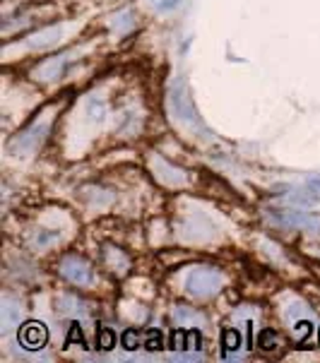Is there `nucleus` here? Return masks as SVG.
<instances>
[{
	"mask_svg": "<svg viewBox=\"0 0 320 363\" xmlns=\"http://www.w3.org/2000/svg\"><path fill=\"white\" fill-rule=\"evenodd\" d=\"M48 130H51L48 123H34V125H29L27 130L17 133V138H12L10 152H15V155H29V152L39 150V145L46 140Z\"/></svg>",
	"mask_w": 320,
	"mask_h": 363,
	"instance_id": "nucleus-1",
	"label": "nucleus"
},
{
	"mask_svg": "<svg viewBox=\"0 0 320 363\" xmlns=\"http://www.w3.org/2000/svg\"><path fill=\"white\" fill-rule=\"evenodd\" d=\"M270 217L282 226H292V229H306V231H320V219L313 217L311 212H301V209H270Z\"/></svg>",
	"mask_w": 320,
	"mask_h": 363,
	"instance_id": "nucleus-2",
	"label": "nucleus"
},
{
	"mask_svg": "<svg viewBox=\"0 0 320 363\" xmlns=\"http://www.w3.org/2000/svg\"><path fill=\"white\" fill-rule=\"evenodd\" d=\"M171 106H174V113L181 121L198 123V111L193 106V99H190V94H188L186 82H181V79L171 87Z\"/></svg>",
	"mask_w": 320,
	"mask_h": 363,
	"instance_id": "nucleus-3",
	"label": "nucleus"
},
{
	"mask_svg": "<svg viewBox=\"0 0 320 363\" xmlns=\"http://www.w3.org/2000/svg\"><path fill=\"white\" fill-rule=\"evenodd\" d=\"M219 286H221V277L217 272H212V269H195L186 281V289L193 296H210Z\"/></svg>",
	"mask_w": 320,
	"mask_h": 363,
	"instance_id": "nucleus-4",
	"label": "nucleus"
},
{
	"mask_svg": "<svg viewBox=\"0 0 320 363\" xmlns=\"http://www.w3.org/2000/svg\"><path fill=\"white\" fill-rule=\"evenodd\" d=\"M67 65H70V53L51 55V58L41 60V63L34 67V79H41V82H53V79H60L65 75Z\"/></svg>",
	"mask_w": 320,
	"mask_h": 363,
	"instance_id": "nucleus-5",
	"label": "nucleus"
},
{
	"mask_svg": "<svg viewBox=\"0 0 320 363\" xmlns=\"http://www.w3.org/2000/svg\"><path fill=\"white\" fill-rule=\"evenodd\" d=\"M60 274H63L65 279H70L72 284H79V286L92 284V279H94V272H92L89 264L84 262L82 257H75V255L65 257V260L60 262Z\"/></svg>",
	"mask_w": 320,
	"mask_h": 363,
	"instance_id": "nucleus-6",
	"label": "nucleus"
},
{
	"mask_svg": "<svg viewBox=\"0 0 320 363\" xmlns=\"http://www.w3.org/2000/svg\"><path fill=\"white\" fill-rule=\"evenodd\" d=\"M20 342L24 349L29 352H36V349H44L48 342V330L44 323H36V320H29V323L22 325L20 330Z\"/></svg>",
	"mask_w": 320,
	"mask_h": 363,
	"instance_id": "nucleus-7",
	"label": "nucleus"
},
{
	"mask_svg": "<svg viewBox=\"0 0 320 363\" xmlns=\"http://www.w3.org/2000/svg\"><path fill=\"white\" fill-rule=\"evenodd\" d=\"M171 349H200V332L198 330H176L171 332Z\"/></svg>",
	"mask_w": 320,
	"mask_h": 363,
	"instance_id": "nucleus-8",
	"label": "nucleus"
},
{
	"mask_svg": "<svg viewBox=\"0 0 320 363\" xmlns=\"http://www.w3.org/2000/svg\"><path fill=\"white\" fill-rule=\"evenodd\" d=\"M221 347H224V356L238 352V349H241V335H238L236 330L226 328L224 332H221Z\"/></svg>",
	"mask_w": 320,
	"mask_h": 363,
	"instance_id": "nucleus-9",
	"label": "nucleus"
},
{
	"mask_svg": "<svg viewBox=\"0 0 320 363\" xmlns=\"http://www.w3.org/2000/svg\"><path fill=\"white\" fill-rule=\"evenodd\" d=\"M96 347L101 352H111L116 347V332L109 328H99V332H96Z\"/></svg>",
	"mask_w": 320,
	"mask_h": 363,
	"instance_id": "nucleus-10",
	"label": "nucleus"
},
{
	"mask_svg": "<svg viewBox=\"0 0 320 363\" xmlns=\"http://www.w3.org/2000/svg\"><path fill=\"white\" fill-rule=\"evenodd\" d=\"M87 116L92 121H96V123H101L104 121V116H106V104H104L101 99H92L87 101Z\"/></svg>",
	"mask_w": 320,
	"mask_h": 363,
	"instance_id": "nucleus-11",
	"label": "nucleus"
},
{
	"mask_svg": "<svg viewBox=\"0 0 320 363\" xmlns=\"http://www.w3.org/2000/svg\"><path fill=\"white\" fill-rule=\"evenodd\" d=\"M294 335H297L299 344H306V342L311 340V335H313V325L306 323V320H301V323L294 325Z\"/></svg>",
	"mask_w": 320,
	"mask_h": 363,
	"instance_id": "nucleus-12",
	"label": "nucleus"
},
{
	"mask_svg": "<svg viewBox=\"0 0 320 363\" xmlns=\"http://www.w3.org/2000/svg\"><path fill=\"white\" fill-rule=\"evenodd\" d=\"M162 347H164L162 332H159V330H150V332H147V340H145V349H147V352H159Z\"/></svg>",
	"mask_w": 320,
	"mask_h": 363,
	"instance_id": "nucleus-13",
	"label": "nucleus"
},
{
	"mask_svg": "<svg viewBox=\"0 0 320 363\" xmlns=\"http://www.w3.org/2000/svg\"><path fill=\"white\" fill-rule=\"evenodd\" d=\"M277 347H280V344H277L275 332H270V330L263 332V335H260V349H263V352H277Z\"/></svg>",
	"mask_w": 320,
	"mask_h": 363,
	"instance_id": "nucleus-14",
	"label": "nucleus"
},
{
	"mask_svg": "<svg viewBox=\"0 0 320 363\" xmlns=\"http://www.w3.org/2000/svg\"><path fill=\"white\" fill-rule=\"evenodd\" d=\"M121 344H123V349H128V352H135V349H138V332L126 330L121 337Z\"/></svg>",
	"mask_w": 320,
	"mask_h": 363,
	"instance_id": "nucleus-15",
	"label": "nucleus"
},
{
	"mask_svg": "<svg viewBox=\"0 0 320 363\" xmlns=\"http://www.w3.org/2000/svg\"><path fill=\"white\" fill-rule=\"evenodd\" d=\"M84 344V337H82V328H79V325L75 323L70 328V335H67V344Z\"/></svg>",
	"mask_w": 320,
	"mask_h": 363,
	"instance_id": "nucleus-16",
	"label": "nucleus"
},
{
	"mask_svg": "<svg viewBox=\"0 0 320 363\" xmlns=\"http://www.w3.org/2000/svg\"><path fill=\"white\" fill-rule=\"evenodd\" d=\"M150 3L155 5L159 12H166V10H174L176 5L181 3V0H150Z\"/></svg>",
	"mask_w": 320,
	"mask_h": 363,
	"instance_id": "nucleus-17",
	"label": "nucleus"
},
{
	"mask_svg": "<svg viewBox=\"0 0 320 363\" xmlns=\"http://www.w3.org/2000/svg\"><path fill=\"white\" fill-rule=\"evenodd\" d=\"M309 188L313 190V193H320V178H313V181L309 183Z\"/></svg>",
	"mask_w": 320,
	"mask_h": 363,
	"instance_id": "nucleus-18",
	"label": "nucleus"
}]
</instances>
